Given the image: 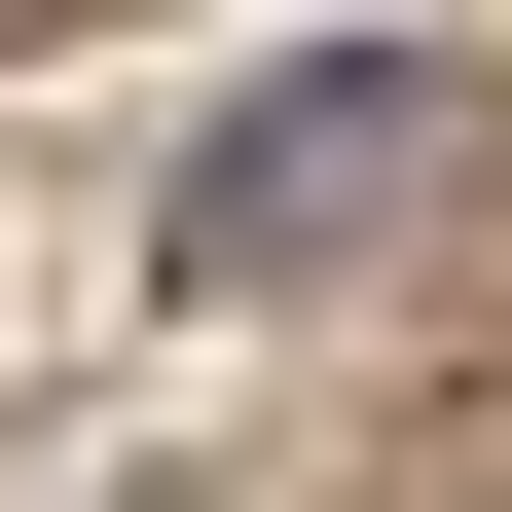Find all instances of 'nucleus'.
<instances>
[{
  "instance_id": "2",
  "label": "nucleus",
  "mask_w": 512,
  "mask_h": 512,
  "mask_svg": "<svg viewBox=\"0 0 512 512\" xmlns=\"http://www.w3.org/2000/svg\"><path fill=\"white\" fill-rule=\"evenodd\" d=\"M0 37H110V0H0Z\"/></svg>"
},
{
  "instance_id": "1",
  "label": "nucleus",
  "mask_w": 512,
  "mask_h": 512,
  "mask_svg": "<svg viewBox=\"0 0 512 512\" xmlns=\"http://www.w3.org/2000/svg\"><path fill=\"white\" fill-rule=\"evenodd\" d=\"M439 147H476V110H439L403 37H366V74H256V110H220V183H183V293H330V220H403Z\"/></svg>"
}]
</instances>
